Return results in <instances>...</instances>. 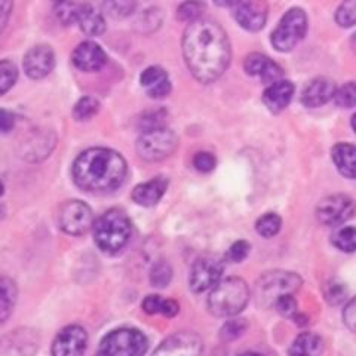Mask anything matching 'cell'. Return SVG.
I'll use <instances>...</instances> for the list:
<instances>
[{"label":"cell","mask_w":356,"mask_h":356,"mask_svg":"<svg viewBox=\"0 0 356 356\" xmlns=\"http://www.w3.org/2000/svg\"><path fill=\"white\" fill-rule=\"evenodd\" d=\"M334 103L339 107L350 108L356 106V83L349 82L340 86L336 92H334Z\"/></svg>","instance_id":"obj_34"},{"label":"cell","mask_w":356,"mask_h":356,"mask_svg":"<svg viewBox=\"0 0 356 356\" xmlns=\"http://www.w3.org/2000/svg\"><path fill=\"white\" fill-rule=\"evenodd\" d=\"M332 161L339 172L346 178H356V146L339 143L332 147Z\"/></svg>","instance_id":"obj_22"},{"label":"cell","mask_w":356,"mask_h":356,"mask_svg":"<svg viewBox=\"0 0 356 356\" xmlns=\"http://www.w3.org/2000/svg\"><path fill=\"white\" fill-rule=\"evenodd\" d=\"M163 122H165V111L163 110L149 111V113H146L141 118V129H143V132H146V131L165 128Z\"/></svg>","instance_id":"obj_40"},{"label":"cell","mask_w":356,"mask_h":356,"mask_svg":"<svg viewBox=\"0 0 356 356\" xmlns=\"http://www.w3.org/2000/svg\"><path fill=\"white\" fill-rule=\"evenodd\" d=\"M302 285V277L294 272H266L255 284V298H257V303L260 306L270 307L275 306L281 297L294 296Z\"/></svg>","instance_id":"obj_5"},{"label":"cell","mask_w":356,"mask_h":356,"mask_svg":"<svg viewBox=\"0 0 356 356\" xmlns=\"http://www.w3.org/2000/svg\"><path fill=\"white\" fill-rule=\"evenodd\" d=\"M88 334L81 325H69L55 337L51 353L52 356H82L86 350Z\"/></svg>","instance_id":"obj_14"},{"label":"cell","mask_w":356,"mask_h":356,"mask_svg":"<svg viewBox=\"0 0 356 356\" xmlns=\"http://www.w3.org/2000/svg\"><path fill=\"white\" fill-rule=\"evenodd\" d=\"M18 79V69L14 63L0 61V95L8 92Z\"/></svg>","instance_id":"obj_33"},{"label":"cell","mask_w":356,"mask_h":356,"mask_svg":"<svg viewBox=\"0 0 356 356\" xmlns=\"http://www.w3.org/2000/svg\"><path fill=\"white\" fill-rule=\"evenodd\" d=\"M39 332L33 328H17L0 337V356H35L39 349Z\"/></svg>","instance_id":"obj_11"},{"label":"cell","mask_w":356,"mask_h":356,"mask_svg":"<svg viewBox=\"0 0 356 356\" xmlns=\"http://www.w3.org/2000/svg\"><path fill=\"white\" fill-rule=\"evenodd\" d=\"M307 31V17L303 9L293 8L282 17L272 33V43L276 51L288 52L296 48Z\"/></svg>","instance_id":"obj_7"},{"label":"cell","mask_w":356,"mask_h":356,"mask_svg":"<svg viewBox=\"0 0 356 356\" xmlns=\"http://www.w3.org/2000/svg\"><path fill=\"white\" fill-rule=\"evenodd\" d=\"M18 298V288L8 276H0V325L13 314Z\"/></svg>","instance_id":"obj_24"},{"label":"cell","mask_w":356,"mask_h":356,"mask_svg":"<svg viewBox=\"0 0 356 356\" xmlns=\"http://www.w3.org/2000/svg\"><path fill=\"white\" fill-rule=\"evenodd\" d=\"M204 344L193 331H178L166 339L152 356H200Z\"/></svg>","instance_id":"obj_13"},{"label":"cell","mask_w":356,"mask_h":356,"mask_svg":"<svg viewBox=\"0 0 356 356\" xmlns=\"http://www.w3.org/2000/svg\"><path fill=\"white\" fill-rule=\"evenodd\" d=\"M3 191H5V187H3V183H2V181H0V196H2V195H3Z\"/></svg>","instance_id":"obj_52"},{"label":"cell","mask_w":356,"mask_h":356,"mask_svg":"<svg viewBox=\"0 0 356 356\" xmlns=\"http://www.w3.org/2000/svg\"><path fill=\"white\" fill-rule=\"evenodd\" d=\"M321 339L314 332H302L294 340L289 356H315L321 349Z\"/></svg>","instance_id":"obj_26"},{"label":"cell","mask_w":356,"mask_h":356,"mask_svg":"<svg viewBox=\"0 0 356 356\" xmlns=\"http://www.w3.org/2000/svg\"><path fill=\"white\" fill-rule=\"evenodd\" d=\"M247 321L245 319H230L227 321L225 325H222L220 336L225 341H232L236 340L238 337H241L242 334L247 331Z\"/></svg>","instance_id":"obj_37"},{"label":"cell","mask_w":356,"mask_h":356,"mask_svg":"<svg viewBox=\"0 0 356 356\" xmlns=\"http://www.w3.org/2000/svg\"><path fill=\"white\" fill-rule=\"evenodd\" d=\"M216 5L218 6H225V8H236L238 5H241L243 0H214Z\"/></svg>","instance_id":"obj_48"},{"label":"cell","mask_w":356,"mask_h":356,"mask_svg":"<svg viewBox=\"0 0 356 356\" xmlns=\"http://www.w3.org/2000/svg\"><path fill=\"white\" fill-rule=\"evenodd\" d=\"M275 307L282 316H286V318H296L297 316V302H296L294 296L281 297L275 303Z\"/></svg>","instance_id":"obj_42"},{"label":"cell","mask_w":356,"mask_h":356,"mask_svg":"<svg viewBox=\"0 0 356 356\" xmlns=\"http://www.w3.org/2000/svg\"><path fill=\"white\" fill-rule=\"evenodd\" d=\"M170 92H171V82H170V79H165L161 83L154 85L153 88L147 89V94L152 98H154V99L165 98L166 95H170Z\"/></svg>","instance_id":"obj_45"},{"label":"cell","mask_w":356,"mask_h":356,"mask_svg":"<svg viewBox=\"0 0 356 356\" xmlns=\"http://www.w3.org/2000/svg\"><path fill=\"white\" fill-rule=\"evenodd\" d=\"M282 226L281 217L275 213H267L263 217H260L255 222V230L263 238H273L280 233Z\"/></svg>","instance_id":"obj_29"},{"label":"cell","mask_w":356,"mask_h":356,"mask_svg":"<svg viewBox=\"0 0 356 356\" xmlns=\"http://www.w3.org/2000/svg\"><path fill=\"white\" fill-rule=\"evenodd\" d=\"M165 79H168V74H166V72L163 69H161V67L154 65V67H149V69H146L141 73L140 82L144 88L150 89Z\"/></svg>","instance_id":"obj_39"},{"label":"cell","mask_w":356,"mask_h":356,"mask_svg":"<svg viewBox=\"0 0 356 356\" xmlns=\"http://www.w3.org/2000/svg\"><path fill=\"white\" fill-rule=\"evenodd\" d=\"M267 3L264 0H243L235 8V18L239 26L250 31H259L267 19Z\"/></svg>","instance_id":"obj_15"},{"label":"cell","mask_w":356,"mask_h":356,"mask_svg":"<svg viewBox=\"0 0 356 356\" xmlns=\"http://www.w3.org/2000/svg\"><path fill=\"white\" fill-rule=\"evenodd\" d=\"M55 65L54 51L48 44H38L31 48L24 57V70L31 79H42L48 76Z\"/></svg>","instance_id":"obj_16"},{"label":"cell","mask_w":356,"mask_h":356,"mask_svg":"<svg viewBox=\"0 0 356 356\" xmlns=\"http://www.w3.org/2000/svg\"><path fill=\"white\" fill-rule=\"evenodd\" d=\"M73 64L82 72H98L107 63V55L95 42L86 40L73 51Z\"/></svg>","instance_id":"obj_17"},{"label":"cell","mask_w":356,"mask_h":356,"mask_svg":"<svg viewBox=\"0 0 356 356\" xmlns=\"http://www.w3.org/2000/svg\"><path fill=\"white\" fill-rule=\"evenodd\" d=\"M343 321L346 327L356 334V297L352 298L343 310Z\"/></svg>","instance_id":"obj_44"},{"label":"cell","mask_w":356,"mask_h":356,"mask_svg":"<svg viewBox=\"0 0 356 356\" xmlns=\"http://www.w3.org/2000/svg\"><path fill=\"white\" fill-rule=\"evenodd\" d=\"M137 8V0H104V13L113 18L129 17Z\"/></svg>","instance_id":"obj_28"},{"label":"cell","mask_w":356,"mask_h":356,"mask_svg":"<svg viewBox=\"0 0 356 356\" xmlns=\"http://www.w3.org/2000/svg\"><path fill=\"white\" fill-rule=\"evenodd\" d=\"M52 2H55V3H61V2H65V0H52Z\"/></svg>","instance_id":"obj_53"},{"label":"cell","mask_w":356,"mask_h":356,"mask_svg":"<svg viewBox=\"0 0 356 356\" xmlns=\"http://www.w3.org/2000/svg\"><path fill=\"white\" fill-rule=\"evenodd\" d=\"M243 69L250 76H259L264 83H275L281 81L284 74L282 69L276 63H273L269 57L263 54H251L245 58Z\"/></svg>","instance_id":"obj_18"},{"label":"cell","mask_w":356,"mask_h":356,"mask_svg":"<svg viewBox=\"0 0 356 356\" xmlns=\"http://www.w3.org/2000/svg\"><path fill=\"white\" fill-rule=\"evenodd\" d=\"M79 9L81 5H76L70 0H65V2L57 3V9H55V13H57V17L61 22L64 24H72V22L77 21V15H79Z\"/></svg>","instance_id":"obj_38"},{"label":"cell","mask_w":356,"mask_h":356,"mask_svg":"<svg viewBox=\"0 0 356 356\" xmlns=\"http://www.w3.org/2000/svg\"><path fill=\"white\" fill-rule=\"evenodd\" d=\"M250 250H251V247H250L248 242L238 241V242L233 243L232 247L229 248L226 259L229 261H232V263H241L242 260H245V259L248 257Z\"/></svg>","instance_id":"obj_41"},{"label":"cell","mask_w":356,"mask_h":356,"mask_svg":"<svg viewBox=\"0 0 356 356\" xmlns=\"http://www.w3.org/2000/svg\"><path fill=\"white\" fill-rule=\"evenodd\" d=\"M132 233V225L128 216L120 209H110L99 217L94 225V239L98 248L115 254L128 243Z\"/></svg>","instance_id":"obj_4"},{"label":"cell","mask_w":356,"mask_h":356,"mask_svg":"<svg viewBox=\"0 0 356 356\" xmlns=\"http://www.w3.org/2000/svg\"><path fill=\"white\" fill-rule=\"evenodd\" d=\"M225 270L222 263L216 255H204L196 260L191 272V288L193 293H204L216 286Z\"/></svg>","instance_id":"obj_12"},{"label":"cell","mask_w":356,"mask_h":356,"mask_svg":"<svg viewBox=\"0 0 356 356\" xmlns=\"http://www.w3.org/2000/svg\"><path fill=\"white\" fill-rule=\"evenodd\" d=\"M183 55L196 81L213 83L230 64L232 49L226 31L213 19L191 22L183 36Z\"/></svg>","instance_id":"obj_1"},{"label":"cell","mask_w":356,"mask_h":356,"mask_svg":"<svg viewBox=\"0 0 356 356\" xmlns=\"http://www.w3.org/2000/svg\"><path fill=\"white\" fill-rule=\"evenodd\" d=\"M127 162L118 152L110 149H89L73 165V178L77 187L91 193L116 191L124 183Z\"/></svg>","instance_id":"obj_2"},{"label":"cell","mask_w":356,"mask_h":356,"mask_svg":"<svg viewBox=\"0 0 356 356\" xmlns=\"http://www.w3.org/2000/svg\"><path fill=\"white\" fill-rule=\"evenodd\" d=\"M352 127H353V129H355V132H356V115L352 118Z\"/></svg>","instance_id":"obj_51"},{"label":"cell","mask_w":356,"mask_h":356,"mask_svg":"<svg viewBox=\"0 0 356 356\" xmlns=\"http://www.w3.org/2000/svg\"><path fill=\"white\" fill-rule=\"evenodd\" d=\"M178 138L168 128L143 132L137 141V152L146 162H161L175 152Z\"/></svg>","instance_id":"obj_8"},{"label":"cell","mask_w":356,"mask_h":356,"mask_svg":"<svg viewBox=\"0 0 356 356\" xmlns=\"http://www.w3.org/2000/svg\"><path fill=\"white\" fill-rule=\"evenodd\" d=\"M316 216L322 225L339 226L356 216V204L346 195H332L321 200Z\"/></svg>","instance_id":"obj_10"},{"label":"cell","mask_w":356,"mask_h":356,"mask_svg":"<svg viewBox=\"0 0 356 356\" xmlns=\"http://www.w3.org/2000/svg\"><path fill=\"white\" fill-rule=\"evenodd\" d=\"M10 13H13V0H0V33L6 27Z\"/></svg>","instance_id":"obj_46"},{"label":"cell","mask_w":356,"mask_h":356,"mask_svg":"<svg viewBox=\"0 0 356 356\" xmlns=\"http://www.w3.org/2000/svg\"><path fill=\"white\" fill-rule=\"evenodd\" d=\"M99 110V103L97 102L95 98L92 97H83L81 98L79 102L76 103L74 110H73V115L76 118V120H89L92 119Z\"/></svg>","instance_id":"obj_32"},{"label":"cell","mask_w":356,"mask_h":356,"mask_svg":"<svg viewBox=\"0 0 356 356\" xmlns=\"http://www.w3.org/2000/svg\"><path fill=\"white\" fill-rule=\"evenodd\" d=\"M324 296H325V300H327L330 305L337 306V305H341L344 300H346V297H348V288H346V285H344L343 282H339L336 280H332L324 288Z\"/></svg>","instance_id":"obj_36"},{"label":"cell","mask_w":356,"mask_h":356,"mask_svg":"<svg viewBox=\"0 0 356 356\" xmlns=\"http://www.w3.org/2000/svg\"><path fill=\"white\" fill-rule=\"evenodd\" d=\"M76 22L88 36H99L106 30L104 17L91 5H81Z\"/></svg>","instance_id":"obj_23"},{"label":"cell","mask_w":356,"mask_h":356,"mask_svg":"<svg viewBox=\"0 0 356 356\" xmlns=\"http://www.w3.org/2000/svg\"><path fill=\"white\" fill-rule=\"evenodd\" d=\"M350 44H352V48H353V51L356 52V33L355 35L352 36V40H350Z\"/></svg>","instance_id":"obj_49"},{"label":"cell","mask_w":356,"mask_h":356,"mask_svg":"<svg viewBox=\"0 0 356 356\" xmlns=\"http://www.w3.org/2000/svg\"><path fill=\"white\" fill-rule=\"evenodd\" d=\"M147 337L138 330L120 328L108 332L99 343L97 356H144Z\"/></svg>","instance_id":"obj_6"},{"label":"cell","mask_w":356,"mask_h":356,"mask_svg":"<svg viewBox=\"0 0 356 356\" xmlns=\"http://www.w3.org/2000/svg\"><path fill=\"white\" fill-rule=\"evenodd\" d=\"M336 21L341 27H352L356 24V0H344L337 9Z\"/></svg>","instance_id":"obj_35"},{"label":"cell","mask_w":356,"mask_h":356,"mask_svg":"<svg viewBox=\"0 0 356 356\" xmlns=\"http://www.w3.org/2000/svg\"><path fill=\"white\" fill-rule=\"evenodd\" d=\"M172 280V267L168 261L159 260L150 270V282L156 288H165Z\"/></svg>","instance_id":"obj_31"},{"label":"cell","mask_w":356,"mask_h":356,"mask_svg":"<svg viewBox=\"0 0 356 356\" xmlns=\"http://www.w3.org/2000/svg\"><path fill=\"white\" fill-rule=\"evenodd\" d=\"M143 310L149 315L162 314L166 318H174L178 312H180V306L175 300H166L161 296H147L143 300Z\"/></svg>","instance_id":"obj_25"},{"label":"cell","mask_w":356,"mask_h":356,"mask_svg":"<svg viewBox=\"0 0 356 356\" xmlns=\"http://www.w3.org/2000/svg\"><path fill=\"white\" fill-rule=\"evenodd\" d=\"M334 92H336V86L331 81H328L327 77H316L305 88L302 103L310 108L321 107L330 102L334 97Z\"/></svg>","instance_id":"obj_20"},{"label":"cell","mask_w":356,"mask_h":356,"mask_svg":"<svg viewBox=\"0 0 356 356\" xmlns=\"http://www.w3.org/2000/svg\"><path fill=\"white\" fill-rule=\"evenodd\" d=\"M60 229L72 236H82L94 227V214L82 200H70L65 202L58 213Z\"/></svg>","instance_id":"obj_9"},{"label":"cell","mask_w":356,"mask_h":356,"mask_svg":"<svg viewBox=\"0 0 356 356\" xmlns=\"http://www.w3.org/2000/svg\"><path fill=\"white\" fill-rule=\"evenodd\" d=\"M207 5L202 0H187V2L181 3L180 8L177 9V18L183 22H191L200 19L202 14L205 13Z\"/></svg>","instance_id":"obj_30"},{"label":"cell","mask_w":356,"mask_h":356,"mask_svg":"<svg viewBox=\"0 0 356 356\" xmlns=\"http://www.w3.org/2000/svg\"><path fill=\"white\" fill-rule=\"evenodd\" d=\"M250 300V288L241 277H227L220 281L208 297V309L220 318L236 316Z\"/></svg>","instance_id":"obj_3"},{"label":"cell","mask_w":356,"mask_h":356,"mask_svg":"<svg viewBox=\"0 0 356 356\" xmlns=\"http://www.w3.org/2000/svg\"><path fill=\"white\" fill-rule=\"evenodd\" d=\"M332 245L343 252L356 251V227L344 226L332 235Z\"/></svg>","instance_id":"obj_27"},{"label":"cell","mask_w":356,"mask_h":356,"mask_svg":"<svg viewBox=\"0 0 356 356\" xmlns=\"http://www.w3.org/2000/svg\"><path fill=\"white\" fill-rule=\"evenodd\" d=\"M15 127V116L8 110L0 108V132H9Z\"/></svg>","instance_id":"obj_47"},{"label":"cell","mask_w":356,"mask_h":356,"mask_svg":"<svg viewBox=\"0 0 356 356\" xmlns=\"http://www.w3.org/2000/svg\"><path fill=\"white\" fill-rule=\"evenodd\" d=\"M294 95V85L289 81H277L266 88L263 94V102L266 107L273 113H280L291 103Z\"/></svg>","instance_id":"obj_19"},{"label":"cell","mask_w":356,"mask_h":356,"mask_svg":"<svg viewBox=\"0 0 356 356\" xmlns=\"http://www.w3.org/2000/svg\"><path fill=\"white\" fill-rule=\"evenodd\" d=\"M241 356H263V355H260V353H252V352H250V353H243V355H241Z\"/></svg>","instance_id":"obj_50"},{"label":"cell","mask_w":356,"mask_h":356,"mask_svg":"<svg viewBox=\"0 0 356 356\" xmlns=\"http://www.w3.org/2000/svg\"><path fill=\"white\" fill-rule=\"evenodd\" d=\"M193 165L195 168L200 172H209L216 168L217 161H216V156L211 154L208 152H200L195 156L193 159Z\"/></svg>","instance_id":"obj_43"},{"label":"cell","mask_w":356,"mask_h":356,"mask_svg":"<svg viewBox=\"0 0 356 356\" xmlns=\"http://www.w3.org/2000/svg\"><path fill=\"white\" fill-rule=\"evenodd\" d=\"M168 187V180L165 177H156L153 180L138 184L132 191V199L141 207H153L159 202Z\"/></svg>","instance_id":"obj_21"}]
</instances>
